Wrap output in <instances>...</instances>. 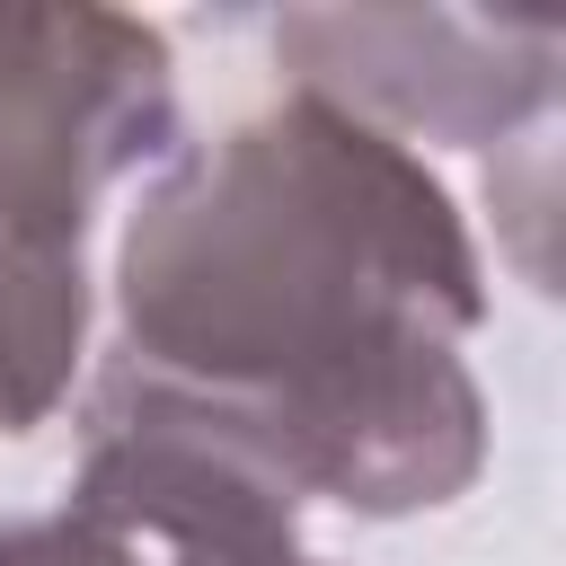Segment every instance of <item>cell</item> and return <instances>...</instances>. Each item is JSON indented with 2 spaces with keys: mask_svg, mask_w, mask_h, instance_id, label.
I'll return each instance as SVG.
<instances>
[{
  "mask_svg": "<svg viewBox=\"0 0 566 566\" xmlns=\"http://www.w3.org/2000/svg\"><path fill=\"white\" fill-rule=\"evenodd\" d=\"M478 318L486 265L451 186L310 88L168 150L115 239V354L212 398L301 504L363 522L478 486Z\"/></svg>",
  "mask_w": 566,
  "mask_h": 566,
  "instance_id": "6da1fadb",
  "label": "cell"
},
{
  "mask_svg": "<svg viewBox=\"0 0 566 566\" xmlns=\"http://www.w3.org/2000/svg\"><path fill=\"white\" fill-rule=\"evenodd\" d=\"M274 62L292 71V88L345 106L389 142L486 150L548 124L566 35L548 18L486 9H283Z\"/></svg>",
  "mask_w": 566,
  "mask_h": 566,
  "instance_id": "3957f363",
  "label": "cell"
},
{
  "mask_svg": "<svg viewBox=\"0 0 566 566\" xmlns=\"http://www.w3.org/2000/svg\"><path fill=\"white\" fill-rule=\"evenodd\" d=\"M274 566H327V557H274Z\"/></svg>",
  "mask_w": 566,
  "mask_h": 566,
  "instance_id": "5b68a950",
  "label": "cell"
},
{
  "mask_svg": "<svg viewBox=\"0 0 566 566\" xmlns=\"http://www.w3.org/2000/svg\"><path fill=\"white\" fill-rule=\"evenodd\" d=\"M0 566H106L62 513H9L0 522Z\"/></svg>",
  "mask_w": 566,
  "mask_h": 566,
  "instance_id": "277c9868",
  "label": "cell"
},
{
  "mask_svg": "<svg viewBox=\"0 0 566 566\" xmlns=\"http://www.w3.org/2000/svg\"><path fill=\"white\" fill-rule=\"evenodd\" d=\"M177 150L168 35L97 0H0V433H35L88 354V221Z\"/></svg>",
  "mask_w": 566,
  "mask_h": 566,
  "instance_id": "7a4b0ae2",
  "label": "cell"
}]
</instances>
